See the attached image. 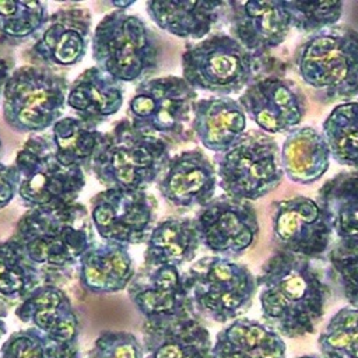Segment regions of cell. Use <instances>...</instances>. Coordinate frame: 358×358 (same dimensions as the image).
Segmentation results:
<instances>
[{
    "label": "cell",
    "mask_w": 358,
    "mask_h": 358,
    "mask_svg": "<svg viewBox=\"0 0 358 358\" xmlns=\"http://www.w3.org/2000/svg\"><path fill=\"white\" fill-rule=\"evenodd\" d=\"M169 143L119 120L106 133L91 171L106 189L147 190L169 161Z\"/></svg>",
    "instance_id": "obj_4"
},
{
    "label": "cell",
    "mask_w": 358,
    "mask_h": 358,
    "mask_svg": "<svg viewBox=\"0 0 358 358\" xmlns=\"http://www.w3.org/2000/svg\"><path fill=\"white\" fill-rule=\"evenodd\" d=\"M127 294L137 312L148 323L197 315L183 274L173 266L144 268L134 275Z\"/></svg>",
    "instance_id": "obj_17"
},
{
    "label": "cell",
    "mask_w": 358,
    "mask_h": 358,
    "mask_svg": "<svg viewBox=\"0 0 358 358\" xmlns=\"http://www.w3.org/2000/svg\"><path fill=\"white\" fill-rule=\"evenodd\" d=\"M50 136L57 158L64 165L80 166L85 171L92 166L106 133L77 116H66L53 124Z\"/></svg>",
    "instance_id": "obj_30"
},
{
    "label": "cell",
    "mask_w": 358,
    "mask_h": 358,
    "mask_svg": "<svg viewBox=\"0 0 358 358\" xmlns=\"http://www.w3.org/2000/svg\"><path fill=\"white\" fill-rule=\"evenodd\" d=\"M201 245L221 257H238L256 242L260 231L256 208L250 201L227 194L214 197L194 217Z\"/></svg>",
    "instance_id": "obj_13"
},
{
    "label": "cell",
    "mask_w": 358,
    "mask_h": 358,
    "mask_svg": "<svg viewBox=\"0 0 358 358\" xmlns=\"http://www.w3.org/2000/svg\"><path fill=\"white\" fill-rule=\"evenodd\" d=\"M87 358H144V350L131 331L105 330L95 338Z\"/></svg>",
    "instance_id": "obj_37"
},
{
    "label": "cell",
    "mask_w": 358,
    "mask_h": 358,
    "mask_svg": "<svg viewBox=\"0 0 358 358\" xmlns=\"http://www.w3.org/2000/svg\"><path fill=\"white\" fill-rule=\"evenodd\" d=\"M238 101L246 116L267 134L289 133L306 115L303 92L294 81L281 77L255 80Z\"/></svg>",
    "instance_id": "obj_16"
},
{
    "label": "cell",
    "mask_w": 358,
    "mask_h": 358,
    "mask_svg": "<svg viewBox=\"0 0 358 358\" xmlns=\"http://www.w3.org/2000/svg\"><path fill=\"white\" fill-rule=\"evenodd\" d=\"M263 323L287 338L312 334L331 289L309 259L277 250L256 277Z\"/></svg>",
    "instance_id": "obj_1"
},
{
    "label": "cell",
    "mask_w": 358,
    "mask_h": 358,
    "mask_svg": "<svg viewBox=\"0 0 358 358\" xmlns=\"http://www.w3.org/2000/svg\"><path fill=\"white\" fill-rule=\"evenodd\" d=\"M8 239L39 268L46 284L78 266L81 256L95 245L90 211L77 201L28 210Z\"/></svg>",
    "instance_id": "obj_2"
},
{
    "label": "cell",
    "mask_w": 358,
    "mask_h": 358,
    "mask_svg": "<svg viewBox=\"0 0 358 358\" xmlns=\"http://www.w3.org/2000/svg\"><path fill=\"white\" fill-rule=\"evenodd\" d=\"M199 316L232 322L252 306L257 281L246 264L221 256H204L183 273Z\"/></svg>",
    "instance_id": "obj_7"
},
{
    "label": "cell",
    "mask_w": 358,
    "mask_h": 358,
    "mask_svg": "<svg viewBox=\"0 0 358 358\" xmlns=\"http://www.w3.org/2000/svg\"><path fill=\"white\" fill-rule=\"evenodd\" d=\"M6 316H7V313L3 310V309H0V340L6 336V333H7V324H6Z\"/></svg>",
    "instance_id": "obj_42"
},
{
    "label": "cell",
    "mask_w": 358,
    "mask_h": 358,
    "mask_svg": "<svg viewBox=\"0 0 358 358\" xmlns=\"http://www.w3.org/2000/svg\"><path fill=\"white\" fill-rule=\"evenodd\" d=\"M180 63L182 77L194 90L214 96L245 91L257 69V57L228 34H214L187 46Z\"/></svg>",
    "instance_id": "obj_8"
},
{
    "label": "cell",
    "mask_w": 358,
    "mask_h": 358,
    "mask_svg": "<svg viewBox=\"0 0 358 358\" xmlns=\"http://www.w3.org/2000/svg\"><path fill=\"white\" fill-rule=\"evenodd\" d=\"M46 284L39 268L10 239L0 242V303L14 305Z\"/></svg>",
    "instance_id": "obj_31"
},
{
    "label": "cell",
    "mask_w": 358,
    "mask_h": 358,
    "mask_svg": "<svg viewBox=\"0 0 358 358\" xmlns=\"http://www.w3.org/2000/svg\"><path fill=\"white\" fill-rule=\"evenodd\" d=\"M109 4H110L112 7H115V10L126 11V8H129L130 6H133L134 1H110Z\"/></svg>",
    "instance_id": "obj_41"
},
{
    "label": "cell",
    "mask_w": 358,
    "mask_h": 358,
    "mask_svg": "<svg viewBox=\"0 0 358 358\" xmlns=\"http://www.w3.org/2000/svg\"><path fill=\"white\" fill-rule=\"evenodd\" d=\"M144 358H210L213 341L199 315L141 326Z\"/></svg>",
    "instance_id": "obj_21"
},
{
    "label": "cell",
    "mask_w": 358,
    "mask_h": 358,
    "mask_svg": "<svg viewBox=\"0 0 358 358\" xmlns=\"http://www.w3.org/2000/svg\"><path fill=\"white\" fill-rule=\"evenodd\" d=\"M227 8L231 36L256 57L284 43L291 31L284 1H227Z\"/></svg>",
    "instance_id": "obj_20"
},
{
    "label": "cell",
    "mask_w": 358,
    "mask_h": 358,
    "mask_svg": "<svg viewBox=\"0 0 358 358\" xmlns=\"http://www.w3.org/2000/svg\"><path fill=\"white\" fill-rule=\"evenodd\" d=\"M330 158L323 133L310 126L289 131L280 150L284 176L298 185H312L322 179L330 166Z\"/></svg>",
    "instance_id": "obj_27"
},
{
    "label": "cell",
    "mask_w": 358,
    "mask_h": 358,
    "mask_svg": "<svg viewBox=\"0 0 358 358\" xmlns=\"http://www.w3.org/2000/svg\"><path fill=\"white\" fill-rule=\"evenodd\" d=\"M298 358H323L320 354H306V355H301Z\"/></svg>",
    "instance_id": "obj_43"
},
{
    "label": "cell",
    "mask_w": 358,
    "mask_h": 358,
    "mask_svg": "<svg viewBox=\"0 0 358 358\" xmlns=\"http://www.w3.org/2000/svg\"><path fill=\"white\" fill-rule=\"evenodd\" d=\"M295 69L323 103L358 96V31L331 27L310 35L295 52Z\"/></svg>",
    "instance_id": "obj_3"
},
{
    "label": "cell",
    "mask_w": 358,
    "mask_h": 358,
    "mask_svg": "<svg viewBox=\"0 0 358 358\" xmlns=\"http://www.w3.org/2000/svg\"><path fill=\"white\" fill-rule=\"evenodd\" d=\"M91 25L92 17L85 7L56 10L29 48V60L48 69L80 63L88 50Z\"/></svg>",
    "instance_id": "obj_18"
},
{
    "label": "cell",
    "mask_w": 358,
    "mask_h": 358,
    "mask_svg": "<svg viewBox=\"0 0 358 358\" xmlns=\"http://www.w3.org/2000/svg\"><path fill=\"white\" fill-rule=\"evenodd\" d=\"M327 257L344 299L358 308V241H338Z\"/></svg>",
    "instance_id": "obj_36"
},
{
    "label": "cell",
    "mask_w": 358,
    "mask_h": 358,
    "mask_svg": "<svg viewBox=\"0 0 358 358\" xmlns=\"http://www.w3.org/2000/svg\"><path fill=\"white\" fill-rule=\"evenodd\" d=\"M0 358H50L45 336L35 327L11 333L1 344Z\"/></svg>",
    "instance_id": "obj_38"
},
{
    "label": "cell",
    "mask_w": 358,
    "mask_h": 358,
    "mask_svg": "<svg viewBox=\"0 0 358 358\" xmlns=\"http://www.w3.org/2000/svg\"><path fill=\"white\" fill-rule=\"evenodd\" d=\"M13 71V62L10 59L0 56V103L3 99V91L6 87V83Z\"/></svg>",
    "instance_id": "obj_40"
},
{
    "label": "cell",
    "mask_w": 358,
    "mask_h": 358,
    "mask_svg": "<svg viewBox=\"0 0 358 358\" xmlns=\"http://www.w3.org/2000/svg\"><path fill=\"white\" fill-rule=\"evenodd\" d=\"M144 250V268L161 266L180 267L194 260L201 246L196 220L169 217L154 225Z\"/></svg>",
    "instance_id": "obj_28"
},
{
    "label": "cell",
    "mask_w": 358,
    "mask_h": 358,
    "mask_svg": "<svg viewBox=\"0 0 358 358\" xmlns=\"http://www.w3.org/2000/svg\"><path fill=\"white\" fill-rule=\"evenodd\" d=\"M322 127L331 158L338 165L358 171V102L336 105Z\"/></svg>",
    "instance_id": "obj_32"
},
{
    "label": "cell",
    "mask_w": 358,
    "mask_h": 358,
    "mask_svg": "<svg viewBox=\"0 0 358 358\" xmlns=\"http://www.w3.org/2000/svg\"><path fill=\"white\" fill-rule=\"evenodd\" d=\"M273 238L278 250L319 259L330 248L331 227L320 204L305 196L280 200L273 208Z\"/></svg>",
    "instance_id": "obj_15"
},
{
    "label": "cell",
    "mask_w": 358,
    "mask_h": 358,
    "mask_svg": "<svg viewBox=\"0 0 358 358\" xmlns=\"http://www.w3.org/2000/svg\"><path fill=\"white\" fill-rule=\"evenodd\" d=\"M316 201L338 241H358V171L330 178L320 187Z\"/></svg>",
    "instance_id": "obj_29"
},
{
    "label": "cell",
    "mask_w": 358,
    "mask_h": 358,
    "mask_svg": "<svg viewBox=\"0 0 358 358\" xmlns=\"http://www.w3.org/2000/svg\"><path fill=\"white\" fill-rule=\"evenodd\" d=\"M46 338L50 358H81L80 322L69 295L56 284H42L22 299L14 310Z\"/></svg>",
    "instance_id": "obj_14"
},
{
    "label": "cell",
    "mask_w": 358,
    "mask_h": 358,
    "mask_svg": "<svg viewBox=\"0 0 358 358\" xmlns=\"http://www.w3.org/2000/svg\"><path fill=\"white\" fill-rule=\"evenodd\" d=\"M1 144V143H0ZM21 175L14 164L0 161V210L7 207L18 194Z\"/></svg>",
    "instance_id": "obj_39"
},
{
    "label": "cell",
    "mask_w": 358,
    "mask_h": 358,
    "mask_svg": "<svg viewBox=\"0 0 358 358\" xmlns=\"http://www.w3.org/2000/svg\"><path fill=\"white\" fill-rule=\"evenodd\" d=\"M227 1L221 0H150L145 10L151 21L162 31L182 38L201 41L221 18Z\"/></svg>",
    "instance_id": "obj_24"
},
{
    "label": "cell",
    "mask_w": 358,
    "mask_h": 358,
    "mask_svg": "<svg viewBox=\"0 0 358 358\" xmlns=\"http://www.w3.org/2000/svg\"><path fill=\"white\" fill-rule=\"evenodd\" d=\"M192 130L201 145L222 154L235 147L246 133V113L238 99L210 96L193 105Z\"/></svg>",
    "instance_id": "obj_22"
},
{
    "label": "cell",
    "mask_w": 358,
    "mask_h": 358,
    "mask_svg": "<svg viewBox=\"0 0 358 358\" xmlns=\"http://www.w3.org/2000/svg\"><path fill=\"white\" fill-rule=\"evenodd\" d=\"M210 358H287V345L263 322L238 317L217 333Z\"/></svg>",
    "instance_id": "obj_26"
},
{
    "label": "cell",
    "mask_w": 358,
    "mask_h": 358,
    "mask_svg": "<svg viewBox=\"0 0 358 358\" xmlns=\"http://www.w3.org/2000/svg\"><path fill=\"white\" fill-rule=\"evenodd\" d=\"M317 347L323 358H358V308L338 309L319 334Z\"/></svg>",
    "instance_id": "obj_34"
},
{
    "label": "cell",
    "mask_w": 358,
    "mask_h": 358,
    "mask_svg": "<svg viewBox=\"0 0 358 358\" xmlns=\"http://www.w3.org/2000/svg\"><path fill=\"white\" fill-rule=\"evenodd\" d=\"M218 186L215 165L200 148L185 150L169 158L158 180L161 197L173 207H204Z\"/></svg>",
    "instance_id": "obj_19"
},
{
    "label": "cell",
    "mask_w": 358,
    "mask_h": 358,
    "mask_svg": "<svg viewBox=\"0 0 358 358\" xmlns=\"http://www.w3.org/2000/svg\"><path fill=\"white\" fill-rule=\"evenodd\" d=\"M134 278V264L129 248L115 242L95 243L78 262V282L94 295L116 294Z\"/></svg>",
    "instance_id": "obj_23"
},
{
    "label": "cell",
    "mask_w": 358,
    "mask_h": 358,
    "mask_svg": "<svg viewBox=\"0 0 358 358\" xmlns=\"http://www.w3.org/2000/svg\"><path fill=\"white\" fill-rule=\"evenodd\" d=\"M90 215L105 242L138 245L154 228L157 200L147 190L105 189L91 199Z\"/></svg>",
    "instance_id": "obj_12"
},
{
    "label": "cell",
    "mask_w": 358,
    "mask_h": 358,
    "mask_svg": "<svg viewBox=\"0 0 358 358\" xmlns=\"http://www.w3.org/2000/svg\"><path fill=\"white\" fill-rule=\"evenodd\" d=\"M291 28L302 34H317L336 25L344 10L343 1H284Z\"/></svg>",
    "instance_id": "obj_35"
},
{
    "label": "cell",
    "mask_w": 358,
    "mask_h": 358,
    "mask_svg": "<svg viewBox=\"0 0 358 358\" xmlns=\"http://www.w3.org/2000/svg\"><path fill=\"white\" fill-rule=\"evenodd\" d=\"M218 186L229 197L253 201L274 192L282 182L280 147L262 130H249L227 152L215 155Z\"/></svg>",
    "instance_id": "obj_10"
},
{
    "label": "cell",
    "mask_w": 358,
    "mask_h": 358,
    "mask_svg": "<svg viewBox=\"0 0 358 358\" xmlns=\"http://www.w3.org/2000/svg\"><path fill=\"white\" fill-rule=\"evenodd\" d=\"M49 20L43 1L0 0V35L6 42L18 43L42 31Z\"/></svg>",
    "instance_id": "obj_33"
},
{
    "label": "cell",
    "mask_w": 358,
    "mask_h": 358,
    "mask_svg": "<svg viewBox=\"0 0 358 358\" xmlns=\"http://www.w3.org/2000/svg\"><path fill=\"white\" fill-rule=\"evenodd\" d=\"M91 53L101 70L123 84L144 81L154 74L159 66L161 46L140 17L113 10L96 24Z\"/></svg>",
    "instance_id": "obj_5"
},
{
    "label": "cell",
    "mask_w": 358,
    "mask_h": 358,
    "mask_svg": "<svg viewBox=\"0 0 358 358\" xmlns=\"http://www.w3.org/2000/svg\"><path fill=\"white\" fill-rule=\"evenodd\" d=\"M70 84L52 69L24 64L14 69L1 99L3 119L17 133H41L62 119Z\"/></svg>",
    "instance_id": "obj_6"
},
{
    "label": "cell",
    "mask_w": 358,
    "mask_h": 358,
    "mask_svg": "<svg viewBox=\"0 0 358 358\" xmlns=\"http://www.w3.org/2000/svg\"><path fill=\"white\" fill-rule=\"evenodd\" d=\"M123 99V84L98 66H92L73 81L66 103L76 112L77 117L96 127L120 110Z\"/></svg>",
    "instance_id": "obj_25"
},
{
    "label": "cell",
    "mask_w": 358,
    "mask_h": 358,
    "mask_svg": "<svg viewBox=\"0 0 358 358\" xmlns=\"http://www.w3.org/2000/svg\"><path fill=\"white\" fill-rule=\"evenodd\" d=\"M197 101L196 90L178 76L141 81L129 102V120L137 130L166 143L186 140L185 130Z\"/></svg>",
    "instance_id": "obj_11"
},
{
    "label": "cell",
    "mask_w": 358,
    "mask_h": 358,
    "mask_svg": "<svg viewBox=\"0 0 358 358\" xmlns=\"http://www.w3.org/2000/svg\"><path fill=\"white\" fill-rule=\"evenodd\" d=\"M14 165L21 175L18 196L28 210L76 203L85 186L84 171L64 165L57 158L52 136L28 137Z\"/></svg>",
    "instance_id": "obj_9"
}]
</instances>
